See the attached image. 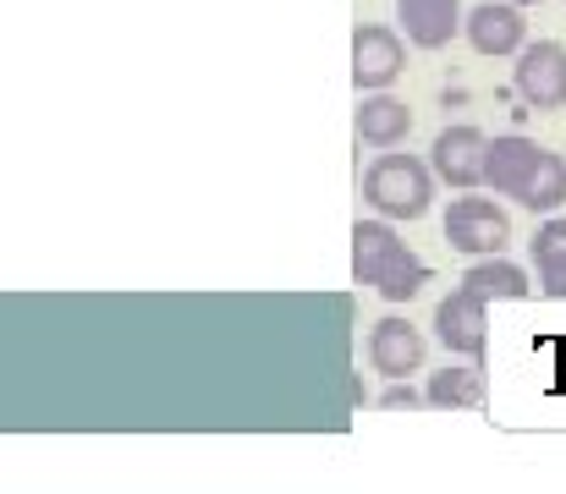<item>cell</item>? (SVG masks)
I'll return each mask as SVG.
<instances>
[{
	"instance_id": "6da1fadb",
	"label": "cell",
	"mask_w": 566,
	"mask_h": 494,
	"mask_svg": "<svg viewBox=\"0 0 566 494\" xmlns=\"http://www.w3.org/2000/svg\"><path fill=\"white\" fill-rule=\"evenodd\" d=\"M484 187L495 198L523 203L528 214H556L566 209V160L539 138L501 133L490 138V155H484Z\"/></svg>"
},
{
	"instance_id": "7a4b0ae2",
	"label": "cell",
	"mask_w": 566,
	"mask_h": 494,
	"mask_svg": "<svg viewBox=\"0 0 566 494\" xmlns=\"http://www.w3.org/2000/svg\"><path fill=\"white\" fill-rule=\"evenodd\" d=\"M353 281L375 286L385 303H412L429 286V264L396 237L385 214H375L353 225Z\"/></svg>"
},
{
	"instance_id": "3957f363",
	"label": "cell",
	"mask_w": 566,
	"mask_h": 494,
	"mask_svg": "<svg viewBox=\"0 0 566 494\" xmlns=\"http://www.w3.org/2000/svg\"><path fill=\"white\" fill-rule=\"evenodd\" d=\"M434 165L418 160V155H396V149H379L369 170H364V203L385 214V220H423L429 203H434Z\"/></svg>"
},
{
	"instance_id": "277c9868",
	"label": "cell",
	"mask_w": 566,
	"mask_h": 494,
	"mask_svg": "<svg viewBox=\"0 0 566 494\" xmlns=\"http://www.w3.org/2000/svg\"><path fill=\"white\" fill-rule=\"evenodd\" d=\"M446 242H451V253H462V259H484V253H506V242H512V220H506V209L495 203V198H479L473 187L462 192V198H451V209H446Z\"/></svg>"
},
{
	"instance_id": "5b68a950",
	"label": "cell",
	"mask_w": 566,
	"mask_h": 494,
	"mask_svg": "<svg viewBox=\"0 0 566 494\" xmlns=\"http://www.w3.org/2000/svg\"><path fill=\"white\" fill-rule=\"evenodd\" d=\"M512 88L528 111H566V44L539 39L512 55Z\"/></svg>"
},
{
	"instance_id": "8992f818",
	"label": "cell",
	"mask_w": 566,
	"mask_h": 494,
	"mask_svg": "<svg viewBox=\"0 0 566 494\" xmlns=\"http://www.w3.org/2000/svg\"><path fill=\"white\" fill-rule=\"evenodd\" d=\"M401 72H407L401 33L385 28V22H358L353 28V88L358 94H375V88H390Z\"/></svg>"
},
{
	"instance_id": "52a82bcc",
	"label": "cell",
	"mask_w": 566,
	"mask_h": 494,
	"mask_svg": "<svg viewBox=\"0 0 566 494\" xmlns=\"http://www.w3.org/2000/svg\"><path fill=\"white\" fill-rule=\"evenodd\" d=\"M434 340L451 351V357H484L490 346V303L473 297L468 286H457L451 297L434 303Z\"/></svg>"
},
{
	"instance_id": "ba28073f",
	"label": "cell",
	"mask_w": 566,
	"mask_h": 494,
	"mask_svg": "<svg viewBox=\"0 0 566 494\" xmlns=\"http://www.w3.org/2000/svg\"><path fill=\"white\" fill-rule=\"evenodd\" d=\"M462 39L484 55V61H501V55H517L528 44V17L523 6L512 0H479L468 17H462Z\"/></svg>"
},
{
	"instance_id": "9c48e42d",
	"label": "cell",
	"mask_w": 566,
	"mask_h": 494,
	"mask_svg": "<svg viewBox=\"0 0 566 494\" xmlns=\"http://www.w3.org/2000/svg\"><path fill=\"white\" fill-rule=\"evenodd\" d=\"M484 155H490V138H484L479 127H468V122L440 127V133H434V144H429V165H434V176H440L446 187H457V192L484 187Z\"/></svg>"
},
{
	"instance_id": "30bf717a",
	"label": "cell",
	"mask_w": 566,
	"mask_h": 494,
	"mask_svg": "<svg viewBox=\"0 0 566 494\" xmlns=\"http://www.w3.org/2000/svg\"><path fill=\"white\" fill-rule=\"evenodd\" d=\"M369 368H375L379 379H407V374H418L423 368V357H429V340H423V329L412 325V319H401V314H385L375 329H369Z\"/></svg>"
},
{
	"instance_id": "8fae6325",
	"label": "cell",
	"mask_w": 566,
	"mask_h": 494,
	"mask_svg": "<svg viewBox=\"0 0 566 494\" xmlns=\"http://www.w3.org/2000/svg\"><path fill=\"white\" fill-rule=\"evenodd\" d=\"M462 0H396V22L412 50H446L462 33Z\"/></svg>"
},
{
	"instance_id": "7c38bea8",
	"label": "cell",
	"mask_w": 566,
	"mask_h": 494,
	"mask_svg": "<svg viewBox=\"0 0 566 494\" xmlns=\"http://www.w3.org/2000/svg\"><path fill=\"white\" fill-rule=\"evenodd\" d=\"M423 401H429V407H440V412H468V407H484V401H490V379H484L479 357H457V362H446L440 374H429Z\"/></svg>"
},
{
	"instance_id": "4fadbf2b",
	"label": "cell",
	"mask_w": 566,
	"mask_h": 494,
	"mask_svg": "<svg viewBox=\"0 0 566 494\" xmlns=\"http://www.w3.org/2000/svg\"><path fill=\"white\" fill-rule=\"evenodd\" d=\"M353 133H358V144H369V149H401L407 144V133H412V111L396 99V94H364V105H358V116H353Z\"/></svg>"
},
{
	"instance_id": "5bb4252c",
	"label": "cell",
	"mask_w": 566,
	"mask_h": 494,
	"mask_svg": "<svg viewBox=\"0 0 566 494\" xmlns=\"http://www.w3.org/2000/svg\"><path fill=\"white\" fill-rule=\"evenodd\" d=\"M462 286H468L473 297H484V303H517V297H528V292H534L528 270H523V264H512L506 253H484V259H473V264H468V275H462Z\"/></svg>"
},
{
	"instance_id": "9a60e30c",
	"label": "cell",
	"mask_w": 566,
	"mask_h": 494,
	"mask_svg": "<svg viewBox=\"0 0 566 494\" xmlns=\"http://www.w3.org/2000/svg\"><path fill=\"white\" fill-rule=\"evenodd\" d=\"M528 253H534V275H539V292H551V297H566V214H562V209L539 220V231H534Z\"/></svg>"
},
{
	"instance_id": "2e32d148",
	"label": "cell",
	"mask_w": 566,
	"mask_h": 494,
	"mask_svg": "<svg viewBox=\"0 0 566 494\" xmlns=\"http://www.w3.org/2000/svg\"><path fill=\"white\" fill-rule=\"evenodd\" d=\"M423 401V390H412L407 379H390L385 385V396H379V407H390V412H401V407H418Z\"/></svg>"
},
{
	"instance_id": "e0dca14e",
	"label": "cell",
	"mask_w": 566,
	"mask_h": 494,
	"mask_svg": "<svg viewBox=\"0 0 566 494\" xmlns=\"http://www.w3.org/2000/svg\"><path fill=\"white\" fill-rule=\"evenodd\" d=\"M512 6H539V0H512Z\"/></svg>"
}]
</instances>
